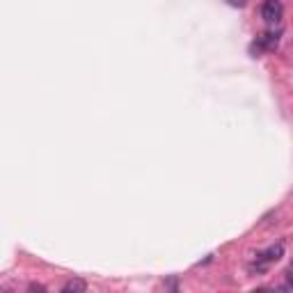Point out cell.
<instances>
[{
	"label": "cell",
	"mask_w": 293,
	"mask_h": 293,
	"mask_svg": "<svg viewBox=\"0 0 293 293\" xmlns=\"http://www.w3.org/2000/svg\"><path fill=\"white\" fill-rule=\"evenodd\" d=\"M284 16V5H282V0H263V5H261V19L266 21L268 25H275L279 23Z\"/></svg>",
	"instance_id": "1"
},
{
	"label": "cell",
	"mask_w": 293,
	"mask_h": 293,
	"mask_svg": "<svg viewBox=\"0 0 293 293\" xmlns=\"http://www.w3.org/2000/svg\"><path fill=\"white\" fill-rule=\"evenodd\" d=\"M282 257H284V245L282 243H275V245H270L268 250L259 252L257 254V261H261V263H273V261H279Z\"/></svg>",
	"instance_id": "2"
},
{
	"label": "cell",
	"mask_w": 293,
	"mask_h": 293,
	"mask_svg": "<svg viewBox=\"0 0 293 293\" xmlns=\"http://www.w3.org/2000/svg\"><path fill=\"white\" fill-rule=\"evenodd\" d=\"M277 44H279V35L277 32H263L261 37H257V41H254V48H259V50H273V48H277Z\"/></svg>",
	"instance_id": "3"
},
{
	"label": "cell",
	"mask_w": 293,
	"mask_h": 293,
	"mask_svg": "<svg viewBox=\"0 0 293 293\" xmlns=\"http://www.w3.org/2000/svg\"><path fill=\"white\" fill-rule=\"evenodd\" d=\"M87 291V282L85 279H69V282L62 286V293H85Z\"/></svg>",
	"instance_id": "4"
},
{
	"label": "cell",
	"mask_w": 293,
	"mask_h": 293,
	"mask_svg": "<svg viewBox=\"0 0 293 293\" xmlns=\"http://www.w3.org/2000/svg\"><path fill=\"white\" fill-rule=\"evenodd\" d=\"M229 3H231L233 7H245V3H248V0H229Z\"/></svg>",
	"instance_id": "5"
},
{
	"label": "cell",
	"mask_w": 293,
	"mask_h": 293,
	"mask_svg": "<svg viewBox=\"0 0 293 293\" xmlns=\"http://www.w3.org/2000/svg\"><path fill=\"white\" fill-rule=\"evenodd\" d=\"M30 291H46L41 284H30Z\"/></svg>",
	"instance_id": "6"
},
{
	"label": "cell",
	"mask_w": 293,
	"mask_h": 293,
	"mask_svg": "<svg viewBox=\"0 0 293 293\" xmlns=\"http://www.w3.org/2000/svg\"><path fill=\"white\" fill-rule=\"evenodd\" d=\"M286 277H288V282H291V286H293V268L286 270Z\"/></svg>",
	"instance_id": "7"
}]
</instances>
